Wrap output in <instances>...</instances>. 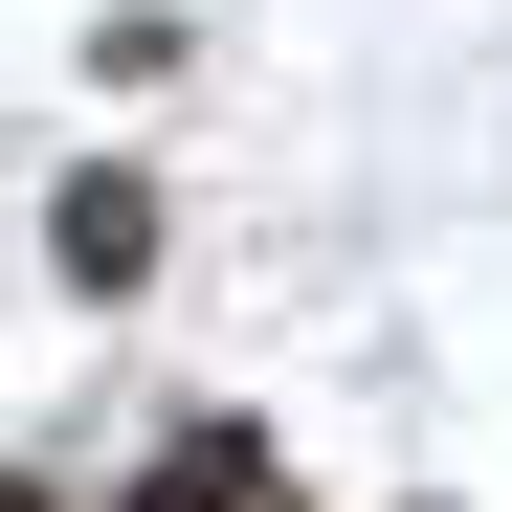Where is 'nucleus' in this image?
<instances>
[{
  "mask_svg": "<svg viewBox=\"0 0 512 512\" xmlns=\"http://www.w3.org/2000/svg\"><path fill=\"white\" fill-rule=\"evenodd\" d=\"M134 512H290V468L245 446V423H201V446H156V490Z\"/></svg>",
  "mask_w": 512,
  "mask_h": 512,
  "instance_id": "obj_1",
  "label": "nucleus"
},
{
  "mask_svg": "<svg viewBox=\"0 0 512 512\" xmlns=\"http://www.w3.org/2000/svg\"><path fill=\"white\" fill-rule=\"evenodd\" d=\"M0 512H23V490H0Z\"/></svg>",
  "mask_w": 512,
  "mask_h": 512,
  "instance_id": "obj_2",
  "label": "nucleus"
}]
</instances>
